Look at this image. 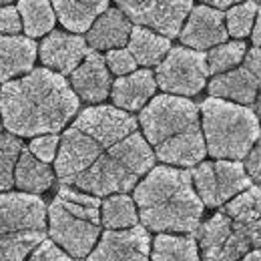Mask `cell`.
Here are the masks:
<instances>
[{
	"mask_svg": "<svg viewBox=\"0 0 261 261\" xmlns=\"http://www.w3.org/2000/svg\"><path fill=\"white\" fill-rule=\"evenodd\" d=\"M155 165L137 119L119 107L85 109L61 137L55 159L63 185L97 197L127 193Z\"/></svg>",
	"mask_w": 261,
	"mask_h": 261,
	"instance_id": "1",
	"label": "cell"
},
{
	"mask_svg": "<svg viewBox=\"0 0 261 261\" xmlns=\"http://www.w3.org/2000/svg\"><path fill=\"white\" fill-rule=\"evenodd\" d=\"M79 111V95L65 74L34 68L22 79L6 81L0 89L2 125L16 137L59 133Z\"/></svg>",
	"mask_w": 261,
	"mask_h": 261,
	"instance_id": "2",
	"label": "cell"
},
{
	"mask_svg": "<svg viewBox=\"0 0 261 261\" xmlns=\"http://www.w3.org/2000/svg\"><path fill=\"white\" fill-rule=\"evenodd\" d=\"M143 135L163 163L193 167L201 163L207 147L199 121V107L179 95H159L141 109Z\"/></svg>",
	"mask_w": 261,
	"mask_h": 261,
	"instance_id": "3",
	"label": "cell"
},
{
	"mask_svg": "<svg viewBox=\"0 0 261 261\" xmlns=\"http://www.w3.org/2000/svg\"><path fill=\"white\" fill-rule=\"evenodd\" d=\"M135 203L141 223L159 233H193L203 217V201L189 171L153 167L135 185Z\"/></svg>",
	"mask_w": 261,
	"mask_h": 261,
	"instance_id": "4",
	"label": "cell"
},
{
	"mask_svg": "<svg viewBox=\"0 0 261 261\" xmlns=\"http://www.w3.org/2000/svg\"><path fill=\"white\" fill-rule=\"evenodd\" d=\"M203 261H239L261 249V187H247L199 229Z\"/></svg>",
	"mask_w": 261,
	"mask_h": 261,
	"instance_id": "5",
	"label": "cell"
},
{
	"mask_svg": "<svg viewBox=\"0 0 261 261\" xmlns=\"http://www.w3.org/2000/svg\"><path fill=\"white\" fill-rule=\"evenodd\" d=\"M201 127L207 153L215 159H245L261 137L259 119L249 107L219 97L201 102Z\"/></svg>",
	"mask_w": 261,
	"mask_h": 261,
	"instance_id": "6",
	"label": "cell"
},
{
	"mask_svg": "<svg viewBox=\"0 0 261 261\" xmlns=\"http://www.w3.org/2000/svg\"><path fill=\"white\" fill-rule=\"evenodd\" d=\"M48 233L68 255L87 257L100 235L98 197L63 185L48 207Z\"/></svg>",
	"mask_w": 261,
	"mask_h": 261,
	"instance_id": "7",
	"label": "cell"
},
{
	"mask_svg": "<svg viewBox=\"0 0 261 261\" xmlns=\"http://www.w3.org/2000/svg\"><path fill=\"white\" fill-rule=\"evenodd\" d=\"M44 239V201L33 193H0V261H24Z\"/></svg>",
	"mask_w": 261,
	"mask_h": 261,
	"instance_id": "8",
	"label": "cell"
},
{
	"mask_svg": "<svg viewBox=\"0 0 261 261\" xmlns=\"http://www.w3.org/2000/svg\"><path fill=\"white\" fill-rule=\"evenodd\" d=\"M209 76L207 55L195 48L175 46L157 65V85L169 95L193 97L203 87Z\"/></svg>",
	"mask_w": 261,
	"mask_h": 261,
	"instance_id": "9",
	"label": "cell"
},
{
	"mask_svg": "<svg viewBox=\"0 0 261 261\" xmlns=\"http://www.w3.org/2000/svg\"><path fill=\"white\" fill-rule=\"evenodd\" d=\"M197 195L207 207H221L229 199L251 187V177L239 161L217 159L213 163H197L191 173Z\"/></svg>",
	"mask_w": 261,
	"mask_h": 261,
	"instance_id": "10",
	"label": "cell"
},
{
	"mask_svg": "<svg viewBox=\"0 0 261 261\" xmlns=\"http://www.w3.org/2000/svg\"><path fill=\"white\" fill-rule=\"evenodd\" d=\"M135 24L149 27L169 38L181 33V24L193 8V0H117Z\"/></svg>",
	"mask_w": 261,
	"mask_h": 261,
	"instance_id": "11",
	"label": "cell"
},
{
	"mask_svg": "<svg viewBox=\"0 0 261 261\" xmlns=\"http://www.w3.org/2000/svg\"><path fill=\"white\" fill-rule=\"evenodd\" d=\"M261 89V48L255 46L243 57V65L215 74L209 83L211 97L227 98L239 105H251Z\"/></svg>",
	"mask_w": 261,
	"mask_h": 261,
	"instance_id": "12",
	"label": "cell"
},
{
	"mask_svg": "<svg viewBox=\"0 0 261 261\" xmlns=\"http://www.w3.org/2000/svg\"><path fill=\"white\" fill-rule=\"evenodd\" d=\"M151 237L147 227L107 229L87 261H149Z\"/></svg>",
	"mask_w": 261,
	"mask_h": 261,
	"instance_id": "13",
	"label": "cell"
},
{
	"mask_svg": "<svg viewBox=\"0 0 261 261\" xmlns=\"http://www.w3.org/2000/svg\"><path fill=\"white\" fill-rule=\"evenodd\" d=\"M181 42L195 50H207L227 40L225 14L219 8H211L209 4L191 8L183 31L179 33Z\"/></svg>",
	"mask_w": 261,
	"mask_h": 261,
	"instance_id": "14",
	"label": "cell"
},
{
	"mask_svg": "<svg viewBox=\"0 0 261 261\" xmlns=\"http://www.w3.org/2000/svg\"><path fill=\"white\" fill-rule=\"evenodd\" d=\"M38 53L42 65L46 68L61 74H70L89 55V46H87V38L79 36L76 33L70 34L63 31H50V34L42 40Z\"/></svg>",
	"mask_w": 261,
	"mask_h": 261,
	"instance_id": "15",
	"label": "cell"
},
{
	"mask_svg": "<svg viewBox=\"0 0 261 261\" xmlns=\"http://www.w3.org/2000/svg\"><path fill=\"white\" fill-rule=\"evenodd\" d=\"M72 91L87 102H102L111 93V72L97 50H89L83 63L70 72Z\"/></svg>",
	"mask_w": 261,
	"mask_h": 261,
	"instance_id": "16",
	"label": "cell"
},
{
	"mask_svg": "<svg viewBox=\"0 0 261 261\" xmlns=\"http://www.w3.org/2000/svg\"><path fill=\"white\" fill-rule=\"evenodd\" d=\"M133 20L121 8H107L87 31V44L93 50L123 48L129 42Z\"/></svg>",
	"mask_w": 261,
	"mask_h": 261,
	"instance_id": "17",
	"label": "cell"
},
{
	"mask_svg": "<svg viewBox=\"0 0 261 261\" xmlns=\"http://www.w3.org/2000/svg\"><path fill=\"white\" fill-rule=\"evenodd\" d=\"M155 89H157L155 74L143 68L119 76L111 87V97L115 107L123 111H141L147 105V100L155 95Z\"/></svg>",
	"mask_w": 261,
	"mask_h": 261,
	"instance_id": "18",
	"label": "cell"
},
{
	"mask_svg": "<svg viewBox=\"0 0 261 261\" xmlns=\"http://www.w3.org/2000/svg\"><path fill=\"white\" fill-rule=\"evenodd\" d=\"M36 61V42L31 36L0 34V83L31 72Z\"/></svg>",
	"mask_w": 261,
	"mask_h": 261,
	"instance_id": "19",
	"label": "cell"
},
{
	"mask_svg": "<svg viewBox=\"0 0 261 261\" xmlns=\"http://www.w3.org/2000/svg\"><path fill=\"white\" fill-rule=\"evenodd\" d=\"M61 24L70 33H87L109 8V0H50Z\"/></svg>",
	"mask_w": 261,
	"mask_h": 261,
	"instance_id": "20",
	"label": "cell"
},
{
	"mask_svg": "<svg viewBox=\"0 0 261 261\" xmlns=\"http://www.w3.org/2000/svg\"><path fill=\"white\" fill-rule=\"evenodd\" d=\"M129 50L135 57L137 65L155 66L165 59V55L171 50V40L169 36L157 33L149 27H133L129 36Z\"/></svg>",
	"mask_w": 261,
	"mask_h": 261,
	"instance_id": "21",
	"label": "cell"
},
{
	"mask_svg": "<svg viewBox=\"0 0 261 261\" xmlns=\"http://www.w3.org/2000/svg\"><path fill=\"white\" fill-rule=\"evenodd\" d=\"M55 183V173L48 163L34 157L31 149H22L14 169V185L27 193H42Z\"/></svg>",
	"mask_w": 261,
	"mask_h": 261,
	"instance_id": "22",
	"label": "cell"
},
{
	"mask_svg": "<svg viewBox=\"0 0 261 261\" xmlns=\"http://www.w3.org/2000/svg\"><path fill=\"white\" fill-rule=\"evenodd\" d=\"M18 12L27 36L38 38L55 29V8L50 0H18Z\"/></svg>",
	"mask_w": 261,
	"mask_h": 261,
	"instance_id": "23",
	"label": "cell"
},
{
	"mask_svg": "<svg viewBox=\"0 0 261 261\" xmlns=\"http://www.w3.org/2000/svg\"><path fill=\"white\" fill-rule=\"evenodd\" d=\"M137 221V203L127 193H113L100 203V223L107 229H127Z\"/></svg>",
	"mask_w": 261,
	"mask_h": 261,
	"instance_id": "24",
	"label": "cell"
},
{
	"mask_svg": "<svg viewBox=\"0 0 261 261\" xmlns=\"http://www.w3.org/2000/svg\"><path fill=\"white\" fill-rule=\"evenodd\" d=\"M151 261H199V249L193 237L157 235L153 243Z\"/></svg>",
	"mask_w": 261,
	"mask_h": 261,
	"instance_id": "25",
	"label": "cell"
},
{
	"mask_svg": "<svg viewBox=\"0 0 261 261\" xmlns=\"http://www.w3.org/2000/svg\"><path fill=\"white\" fill-rule=\"evenodd\" d=\"M245 53H247V48H245V42H241V40L221 42V44L213 46L207 55L209 74H221V72H227L231 68L239 66V63H243Z\"/></svg>",
	"mask_w": 261,
	"mask_h": 261,
	"instance_id": "26",
	"label": "cell"
},
{
	"mask_svg": "<svg viewBox=\"0 0 261 261\" xmlns=\"http://www.w3.org/2000/svg\"><path fill=\"white\" fill-rule=\"evenodd\" d=\"M22 149L24 147L16 135H0V193L10 191L14 185V169Z\"/></svg>",
	"mask_w": 261,
	"mask_h": 261,
	"instance_id": "27",
	"label": "cell"
},
{
	"mask_svg": "<svg viewBox=\"0 0 261 261\" xmlns=\"http://www.w3.org/2000/svg\"><path fill=\"white\" fill-rule=\"evenodd\" d=\"M257 4L255 0H245L239 4H233V8H229L225 14V24H227V33L235 38H243L251 33L255 16H257Z\"/></svg>",
	"mask_w": 261,
	"mask_h": 261,
	"instance_id": "28",
	"label": "cell"
},
{
	"mask_svg": "<svg viewBox=\"0 0 261 261\" xmlns=\"http://www.w3.org/2000/svg\"><path fill=\"white\" fill-rule=\"evenodd\" d=\"M105 63L109 66V70L115 72L117 76H123V74H129L133 70H137V61L130 55L129 48H125V46L123 48H111V50H107Z\"/></svg>",
	"mask_w": 261,
	"mask_h": 261,
	"instance_id": "29",
	"label": "cell"
},
{
	"mask_svg": "<svg viewBox=\"0 0 261 261\" xmlns=\"http://www.w3.org/2000/svg\"><path fill=\"white\" fill-rule=\"evenodd\" d=\"M59 145H61V139L57 137V133H48V135H38V137H34L29 149L33 151L34 157H38L40 161L50 163V161L57 159Z\"/></svg>",
	"mask_w": 261,
	"mask_h": 261,
	"instance_id": "30",
	"label": "cell"
},
{
	"mask_svg": "<svg viewBox=\"0 0 261 261\" xmlns=\"http://www.w3.org/2000/svg\"><path fill=\"white\" fill-rule=\"evenodd\" d=\"M29 261H72L65 251L53 241V239H44L38 247H34L33 255Z\"/></svg>",
	"mask_w": 261,
	"mask_h": 261,
	"instance_id": "31",
	"label": "cell"
},
{
	"mask_svg": "<svg viewBox=\"0 0 261 261\" xmlns=\"http://www.w3.org/2000/svg\"><path fill=\"white\" fill-rule=\"evenodd\" d=\"M22 31V18L18 8L6 4L0 6V34H18Z\"/></svg>",
	"mask_w": 261,
	"mask_h": 261,
	"instance_id": "32",
	"label": "cell"
},
{
	"mask_svg": "<svg viewBox=\"0 0 261 261\" xmlns=\"http://www.w3.org/2000/svg\"><path fill=\"white\" fill-rule=\"evenodd\" d=\"M245 171H247V175L251 177V181L261 183V137L257 139V143L251 147V151L247 153Z\"/></svg>",
	"mask_w": 261,
	"mask_h": 261,
	"instance_id": "33",
	"label": "cell"
},
{
	"mask_svg": "<svg viewBox=\"0 0 261 261\" xmlns=\"http://www.w3.org/2000/svg\"><path fill=\"white\" fill-rule=\"evenodd\" d=\"M209 6H215V8H229L233 4H239V2H245V0H201Z\"/></svg>",
	"mask_w": 261,
	"mask_h": 261,
	"instance_id": "34",
	"label": "cell"
},
{
	"mask_svg": "<svg viewBox=\"0 0 261 261\" xmlns=\"http://www.w3.org/2000/svg\"><path fill=\"white\" fill-rule=\"evenodd\" d=\"M253 42L255 46L261 48V6L257 8V16H255V27H253Z\"/></svg>",
	"mask_w": 261,
	"mask_h": 261,
	"instance_id": "35",
	"label": "cell"
},
{
	"mask_svg": "<svg viewBox=\"0 0 261 261\" xmlns=\"http://www.w3.org/2000/svg\"><path fill=\"white\" fill-rule=\"evenodd\" d=\"M239 261H261V249H251L249 253H245Z\"/></svg>",
	"mask_w": 261,
	"mask_h": 261,
	"instance_id": "36",
	"label": "cell"
},
{
	"mask_svg": "<svg viewBox=\"0 0 261 261\" xmlns=\"http://www.w3.org/2000/svg\"><path fill=\"white\" fill-rule=\"evenodd\" d=\"M257 113H259L261 117V89H259V95H257Z\"/></svg>",
	"mask_w": 261,
	"mask_h": 261,
	"instance_id": "37",
	"label": "cell"
},
{
	"mask_svg": "<svg viewBox=\"0 0 261 261\" xmlns=\"http://www.w3.org/2000/svg\"><path fill=\"white\" fill-rule=\"evenodd\" d=\"M10 2H14V0H0V6H6V4H10Z\"/></svg>",
	"mask_w": 261,
	"mask_h": 261,
	"instance_id": "38",
	"label": "cell"
}]
</instances>
